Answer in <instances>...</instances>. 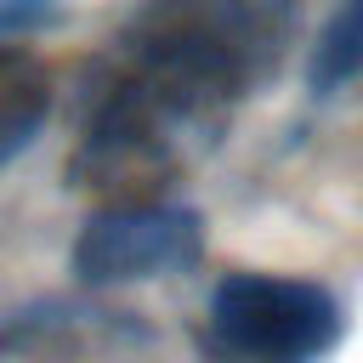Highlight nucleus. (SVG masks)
<instances>
[{"mask_svg": "<svg viewBox=\"0 0 363 363\" xmlns=\"http://www.w3.org/2000/svg\"><path fill=\"white\" fill-rule=\"evenodd\" d=\"M295 28L301 0H147L85 74L68 182L159 193L284 68Z\"/></svg>", "mask_w": 363, "mask_h": 363, "instance_id": "nucleus-1", "label": "nucleus"}, {"mask_svg": "<svg viewBox=\"0 0 363 363\" xmlns=\"http://www.w3.org/2000/svg\"><path fill=\"white\" fill-rule=\"evenodd\" d=\"M346 335V306L312 278L227 272L204 306V352L244 363H312Z\"/></svg>", "mask_w": 363, "mask_h": 363, "instance_id": "nucleus-2", "label": "nucleus"}, {"mask_svg": "<svg viewBox=\"0 0 363 363\" xmlns=\"http://www.w3.org/2000/svg\"><path fill=\"white\" fill-rule=\"evenodd\" d=\"M204 255V216L159 199V193H136V199H108L96 216H85V227L74 233V272L91 289H113V284H142V278H170L199 267Z\"/></svg>", "mask_w": 363, "mask_h": 363, "instance_id": "nucleus-3", "label": "nucleus"}, {"mask_svg": "<svg viewBox=\"0 0 363 363\" xmlns=\"http://www.w3.org/2000/svg\"><path fill=\"white\" fill-rule=\"evenodd\" d=\"M130 340H142L130 312H102L79 301H45L34 312H11L0 329V352H96Z\"/></svg>", "mask_w": 363, "mask_h": 363, "instance_id": "nucleus-4", "label": "nucleus"}, {"mask_svg": "<svg viewBox=\"0 0 363 363\" xmlns=\"http://www.w3.org/2000/svg\"><path fill=\"white\" fill-rule=\"evenodd\" d=\"M45 113H51V74L23 45L0 40V170L17 153H28V142L40 136Z\"/></svg>", "mask_w": 363, "mask_h": 363, "instance_id": "nucleus-5", "label": "nucleus"}, {"mask_svg": "<svg viewBox=\"0 0 363 363\" xmlns=\"http://www.w3.org/2000/svg\"><path fill=\"white\" fill-rule=\"evenodd\" d=\"M306 79H312L318 96L346 91L352 79H363V0H335L329 6V23L318 28L312 62H306Z\"/></svg>", "mask_w": 363, "mask_h": 363, "instance_id": "nucleus-6", "label": "nucleus"}, {"mask_svg": "<svg viewBox=\"0 0 363 363\" xmlns=\"http://www.w3.org/2000/svg\"><path fill=\"white\" fill-rule=\"evenodd\" d=\"M57 11V0H0V40H17L28 28H40Z\"/></svg>", "mask_w": 363, "mask_h": 363, "instance_id": "nucleus-7", "label": "nucleus"}]
</instances>
